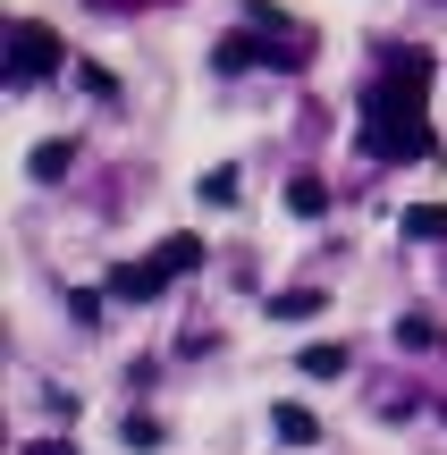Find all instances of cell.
Instances as JSON below:
<instances>
[{
	"mask_svg": "<svg viewBox=\"0 0 447 455\" xmlns=\"http://www.w3.org/2000/svg\"><path fill=\"white\" fill-rule=\"evenodd\" d=\"M60 60H68V51H60V34H51V26H34V17L9 34V84H43Z\"/></svg>",
	"mask_w": 447,
	"mask_h": 455,
	"instance_id": "1",
	"label": "cell"
},
{
	"mask_svg": "<svg viewBox=\"0 0 447 455\" xmlns=\"http://www.w3.org/2000/svg\"><path fill=\"white\" fill-rule=\"evenodd\" d=\"M212 68H220V76H245V68H304V51H270L262 34H220Z\"/></svg>",
	"mask_w": 447,
	"mask_h": 455,
	"instance_id": "2",
	"label": "cell"
},
{
	"mask_svg": "<svg viewBox=\"0 0 447 455\" xmlns=\"http://www.w3.org/2000/svg\"><path fill=\"white\" fill-rule=\"evenodd\" d=\"M101 287H110V295H127V304H152V295L169 287V270H161V261H118Z\"/></svg>",
	"mask_w": 447,
	"mask_h": 455,
	"instance_id": "3",
	"label": "cell"
},
{
	"mask_svg": "<svg viewBox=\"0 0 447 455\" xmlns=\"http://www.w3.org/2000/svg\"><path fill=\"white\" fill-rule=\"evenodd\" d=\"M68 161H76V144H68V135H51V144H34V161H26V169H34V186H60V178H68Z\"/></svg>",
	"mask_w": 447,
	"mask_h": 455,
	"instance_id": "4",
	"label": "cell"
},
{
	"mask_svg": "<svg viewBox=\"0 0 447 455\" xmlns=\"http://www.w3.org/2000/svg\"><path fill=\"white\" fill-rule=\"evenodd\" d=\"M203 253H212L203 236H161V253H152V261H161L169 278H186V270H203Z\"/></svg>",
	"mask_w": 447,
	"mask_h": 455,
	"instance_id": "5",
	"label": "cell"
},
{
	"mask_svg": "<svg viewBox=\"0 0 447 455\" xmlns=\"http://www.w3.org/2000/svg\"><path fill=\"white\" fill-rule=\"evenodd\" d=\"M270 430H279L287 447H313V439H321V422H313L304 405H270Z\"/></svg>",
	"mask_w": 447,
	"mask_h": 455,
	"instance_id": "6",
	"label": "cell"
},
{
	"mask_svg": "<svg viewBox=\"0 0 447 455\" xmlns=\"http://www.w3.org/2000/svg\"><path fill=\"white\" fill-rule=\"evenodd\" d=\"M405 236L414 244H447V203H414V212H405Z\"/></svg>",
	"mask_w": 447,
	"mask_h": 455,
	"instance_id": "7",
	"label": "cell"
},
{
	"mask_svg": "<svg viewBox=\"0 0 447 455\" xmlns=\"http://www.w3.org/2000/svg\"><path fill=\"white\" fill-rule=\"evenodd\" d=\"M321 312V287H287V295H270V321H313Z\"/></svg>",
	"mask_w": 447,
	"mask_h": 455,
	"instance_id": "8",
	"label": "cell"
},
{
	"mask_svg": "<svg viewBox=\"0 0 447 455\" xmlns=\"http://www.w3.org/2000/svg\"><path fill=\"white\" fill-rule=\"evenodd\" d=\"M296 371H304V379H338V371H347V346H304Z\"/></svg>",
	"mask_w": 447,
	"mask_h": 455,
	"instance_id": "9",
	"label": "cell"
},
{
	"mask_svg": "<svg viewBox=\"0 0 447 455\" xmlns=\"http://www.w3.org/2000/svg\"><path fill=\"white\" fill-rule=\"evenodd\" d=\"M287 212H296V220H321V212H330V186H321V178H296V186H287Z\"/></svg>",
	"mask_w": 447,
	"mask_h": 455,
	"instance_id": "10",
	"label": "cell"
},
{
	"mask_svg": "<svg viewBox=\"0 0 447 455\" xmlns=\"http://www.w3.org/2000/svg\"><path fill=\"white\" fill-rule=\"evenodd\" d=\"M203 203H212V212H228L236 203V169H203V186H195Z\"/></svg>",
	"mask_w": 447,
	"mask_h": 455,
	"instance_id": "11",
	"label": "cell"
},
{
	"mask_svg": "<svg viewBox=\"0 0 447 455\" xmlns=\"http://www.w3.org/2000/svg\"><path fill=\"white\" fill-rule=\"evenodd\" d=\"M68 321L93 329V321H101V295H93V287H76V295H68Z\"/></svg>",
	"mask_w": 447,
	"mask_h": 455,
	"instance_id": "12",
	"label": "cell"
},
{
	"mask_svg": "<svg viewBox=\"0 0 447 455\" xmlns=\"http://www.w3.org/2000/svg\"><path fill=\"white\" fill-rule=\"evenodd\" d=\"M118 439H127V447H161V422H152V413H127V430H118Z\"/></svg>",
	"mask_w": 447,
	"mask_h": 455,
	"instance_id": "13",
	"label": "cell"
},
{
	"mask_svg": "<svg viewBox=\"0 0 447 455\" xmlns=\"http://www.w3.org/2000/svg\"><path fill=\"white\" fill-rule=\"evenodd\" d=\"M397 346H439V321H422V312H414V321H397Z\"/></svg>",
	"mask_w": 447,
	"mask_h": 455,
	"instance_id": "14",
	"label": "cell"
},
{
	"mask_svg": "<svg viewBox=\"0 0 447 455\" xmlns=\"http://www.w3.org/2000/svg\"><path fill=\"white\" fill-rule=\"evenodd\" d=\"M26 455H76V447H68V439H34Z\"/></svg>",
	"mask_w": 447,
	"mask_h": 455,
	"instance_id": "15",
	"label": "cell"
}]
</instances>
